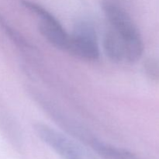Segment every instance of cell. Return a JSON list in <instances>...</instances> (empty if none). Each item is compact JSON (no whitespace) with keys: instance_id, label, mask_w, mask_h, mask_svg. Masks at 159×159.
I'll return each mask as SVG.
<instances>
[{"instance_id":"cell-1","label":"cell","mask_w":159,"mask_h":159,"mask_svg":"<svg viewBox=\"0 0 159 159\" xmlns=\"http://www.w3.org/2000/svg\"><path fill=\"white\" fill-rule=\"evenodd\" d=\"M37 136L62 159H98L82 142L43 124H35Z\"/></svg>"},{"instance_id":"cell-2","label":"cell","mask_w":159,"mask_h":159,"mask_svg":"<svg viewBox=\"0 0 159 159\" xmlns=\"http://www.w3.org/2000/svg\"><path fill=\"white\" fill-rule=\"evenodd\" d=\"M67 51L75 57L90 61L99 58L97 34L93 23L85 20L75 23Z\"/></svg>"},{"instance_id":"cell-3","label":"cell","mask_w":159,"mask_h":159,"mask_svg":"<svg viewBox=\"0 0 159 159\" xmlns=\"http://www.w3.org/2000/svg\"><path fill=\"white\" fill-rule=\"evenodd\" d=\"M21 3L26 9L39 16L38 29L41 35L54 47L67 51L70 35L55 16L44 7L32 1L22 0Z\"/></svg>"},{"instance_id":"cell-4","label":"cell","mask_w":159,"mask_h":159,"mask_svg":"<svg viewBox=\"0 0 159 159\" xmlns=\"http://www.w3.org/2000/svg\"><path fill=\"white\" fill-rule=\"evenodd\" d=\"M101 7L111 27L120 35L124 43L141 38L130 16L119 4L112 0H102Z\"/></svg>"},{"instance_id":"cell-5","label":"cell","mask_w":159,"mask_h":159,"mask_svg":"<svg viewBox=\"0 0 159 159\" xmlns=\"http://www.w3.org/2000/svg\"><path fill=\"white\" fill-rule=\"evenodd\" d=\"M29 92H30L31 95L34 96L35 100L40 103L45 111L48 112L51 117L54 118V120L57 122V124L62 128L65 129L66 132L76 138L79 141H80L82 144H87L89 146L90 145L92 141L96 138L93 137L88 130H85L82 126L79 125L77 123L73 122L66 115L63 114L60 109L57 108L54 104L50 102L49 100L44 99L43 95L38 93L36 90H30Z\"/></svg>"},{"instance_id":"cell-6","label":"cell","mask_w":159,"mask_h":159,"mask_svg":"<svg viewBox=\"0 0 159 159\" xmlns=\"http://www.w3.org/2000/svg\"><path fill=\"white\" fill-rule=\"evenodd\" d=\"M102 45L106 55L110 61L118 63L125 60L124 40L112 27L104 34Z\"/></svg>"},{"instance_id":"cell-7","label":"cell","mask_w":159,"mask_h":159,"mask_svg":"<svg viewBox=\"0 0 159 159\" xmlns=\"http://www.w3.org/2000/svg\"><path fill=\"white\" fill-rule=\"evenodd\" d=\"M89 147L102 159H141L135 154L95 138Z\"/></svg>"},{"instance_id":"cell-8","label":"cell","mask_w":159,"mask_h":159,"mask_svg":"<svg viewBox=\"0 0 159 159\" xmlns=\"http://www.w3.org/2000/svg\"><path fill=\"white\" fill-rule=\"evenodd\" d=\"M144 71L146 76L155 83H159V58L149 57L144 62Z\"/></svg>"}]
</instances>
